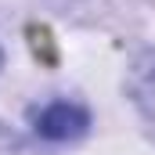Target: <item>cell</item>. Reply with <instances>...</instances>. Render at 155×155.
Segmentation results:
<instances>
[{
    "mask_svg": "<svg viewBox=\"0 0 155 155\" xmlns=\"http://www.w3.org/2000/svg\"><path fill=\"white\" fill-rule=\"evenodd\" d=\"M33 126L47 141H76V137L87 134L90 116H87V108H79L72 101H54V105H47L43 112L33 116Z\"/></svg>",
    "mask_w": 155,
    "mask_h": 155,
    "instance_id": "obj_1",
    "label": "cell"
},
{
    "mask_svg": "<svg viewBox=\"0 0 155 155\" xmlns=\"http://www.w3.org/2000/svg\"><path fill=\"white\" fill-rule=\"evenodd\" d=\"M134 101L137 108L148 116V123H155V54L148 61L137 65V76H134Z\"/></svg>",
    "mask_w": 155,
    "mask_h": 155,
    "instance_id": "obj_2",
    "label": "cell"
}]
</instances>
